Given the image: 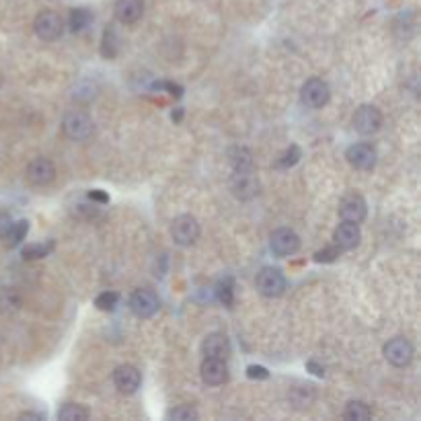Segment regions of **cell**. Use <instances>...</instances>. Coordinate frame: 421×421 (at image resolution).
Returning a JSON list of instances; mask_svg holds the SVG:
<instances>
[{
  "label": "cell",
  "instance_id": "11",
  "mask_svg": "<svg viewBox=\"0 0 421 421\" xmlns=\"http://www.w3.org/2000/svg\"><path fill=\"white\" fill-rule=\"evenodd\" d=\"M345 158L354 169L370 171L376 165V149L372 144H368V142H360V144H354V146L347 149Z\"/></svg>",
  "mask_w": 421,
  "mask_h": 421
},
{
  "label": "cell",
  "instance_id": "5",
  "mask_svg": "<svg viewBox=\"0 0 421 421\" xmlns=\"http://www.w3.org/2000/svg\"><path fill=\"white\" fill-rule=\"evenodd\" d=\"M171 237L173 241L181 244V247H189L198 241L200 237V224L193 216L189 214H183L179 218H175L173 226H171Z\"/></svg>",
  "mask_w": 421,
  "mask_h": 421
},
{
  "label": "cell",
  "instance_id": "7",
  "mask_svg": "<svg viewBox=\"0 0 421 421\" xmlns=\"http://www.w3.org/2000/svg\"><path fill=\"white\" fill-rule=\"evenodd\" d=\"M158 306H160V301H158L156 292L151 288H138L130 298L132 312L140 319H151L152 315L158 310Z\"/></svg>",
  "mask_w": 421,
  "mask_h": 421
},
{
  "label": "cell",
  "instance_id": "6",
  "mask_svg": "<svg viewBox=\"0 0 421 421\" xmlns=\"http://www.w3.org/2000/svg\"><path fill=\"white\" fill-rule=\"evenodd\" d=\"M354 130L361 136H372L380 130L382 125V113L374 105H361L360 109L354 113Z\"/></svg>",
  "mask_w": 421,
  "mask_h": 421
},
{
  "label": "cell",
  "instance_id": "26",
  "mask_svg": "<svg viewBox=\"0 0 421 421\" xmlns=\"http://www.w3.org/2000/svg\"><path fill=\"white\" fill-rule=\"evenodd\" d=\"M27 230H29V222L27 220H19V222H13L8 235H6V244L8 247H17L19 242L27 237Z\"/></svg>",
  "mask_w": 421,
  "mask_h": 421
},
{
  "label": "cell",
  "instance_id": "27",
  "mask_svg": "<svg viewBox=\"0 0 421 421\" xmlns=\"http://www.w3.org/2000/svg\"><path fill=\"white\" fill-rule=\"evenodd\" d=\"M301 156H302V151L298 149V146H290V149H286V151L277 156V160H275V169H290V167H294V165L301 160Z\"/></svg>",
  "mask_w": 421,
  "mask_h": 421
},
{
  "label": "cell",
  "instance_id": "34",
  "mask_svg": "<svg viewBox=\"0 0 421 421\" xmlns=\"http://www.w3.org/2000/svg\"><path fill=\"white\" fill-rule=\"evenodd\" d=\"M89 200L90 202H97V204H107L109 202V195L101 189H92L89 191Z\"/></svg>",
  "mask_w": 421,
  "mask_h": 421
},
{
  "label": "cell",
  "instance_id": "4",
  "mask_svg": "<svg viewBox=\"0 0 421 421\" xmlns=\"http://www.w3.org/2000/svg\"><path fill=\"white\" fill-rule=\"evenodd\" d=\"M33 29L37 33L39 39L43 41H54L58 39L64 31V21L58 13L54 11H43L35 17V23H33Z\"/></svg>",
  "mask_w": 421,
  "mask_h": 421
},
{
  "label": "cell",
  "instance_id": "9",
  "mask_svg": "<svg viewBox=\"0 0 421 421\" xmlns=\"http://www.w3.org/2000/svg\"><path fill=\"white\" fill-rule=\"evenodd\" d=\"M301 249V237L292 228H277L271 235V251L277 257H290L298 253Z\"/></svg>",
  "mask_w": 421,
  "mask_h": 421
},
{
  "label": "cell",
  "instance_id": "33",
  "mask_svg": "<svg viewBox=\"0 0 421 421\" xmlns=\"http://www.w3.org/2000/svg\"><path fill=\"white\" fill-rule=\"evenodd\" d=\"M247 376L253 378V380H265V378L270 376V372H268V368H263V366H249V368H247Z\"/></svg>",
  "mask_w": 421,
  "mask_h": 421
},
{
  "label": "cell",
  "instance_id": "20",
  "mask_svg": "<svg viewBox=\"0 0 421 421\" xmlns=\"http://www.w3.org/2000/svg\"><path fill=\"white\" fill-rule=\"evenodd\" d=\"M21 296L15 288H0V312L13 315L21 308Z\"/></svg>",
  "mask_w": 421,
  "mask_h": 421
},
{
  "label": "cell",
  "instance_id": "23",
  "mask_svg": "<svg viewBox=\"0 0 421 421\" xmlns=\"http://www.w3.org/2000/svg\"><path fill=\"white\" fill-rule=\"evenodd\" d=\"M343 417L347 421H366L372 417V411L368 409L366 403H361V401H352V403H347V407H345V411H343Z\"/></svg>",
  "mask_w": 421,
  "mask_h": 421
},
{
  "label": "cell",
  "instance_id": "22",
  "mask_svg": "<svg viewBox=\"0 0 421 421\" xmlns=\"http://www.w3.org/2000/svg\"><path fill=\"white\" fill-rule=\"evenodd\" d=\"M118 50H120V37H118V33L116 29L109 25L105 33H103V46H101V54L105 56V58H116L118 56Z\"/></svg>",
  "mask_w": 421,
  "mask_h": 421
},
{
  "label": "cell",
  "instance_id": "16",
  "mask_svg": "<svg viewBox=\"0 0 421 421\" xmlns=\"http://www.w3.org/2000/svg\"><path fill=\"white\" fill-rule=\"evenodd\" d=\"M113 13H116V19H118L120 23H123V25H132V23H136V21L142 17V13H144V2H142V0H118Z\"/></svg>",
  "mask_w": 421,
  "mask_h": 421
},
{
  "label": "cell",
  "instance_id": "14",
  "mask_svg": "<svg viewBox=\"0 0 421 421\" xmlns=\"http://www.w3.org/2000/svg\"><path fill=\"white\" fill-rule=\"evenodd\" d=\"M361 233L360 226L354 224V222H345L339 224L333 233V241H335V247H339V251H350V249H356L360 244Z\"/></svg>",
  "mask_w": 421,
  "mask_h": 421
},
{
  "label": "cell",
  "instance_id": "36",
  "mask_svg": "<svg viewBox=\"0 0 421 421\" xmlns=\"http://www.w3.org/2000/svg\"><path fill=\"white\" fill-rule=\"evenodd\" d=\"M19 417H21V420H37V421L46 420V415H41V413H31V411H27V413H21Z\"/></svg>",
  "mask_w": 421,
  "mask_h": 421
},
{
  "label": "cell",
  "instance_id": "12",
  "mask_svg": "<svg viewBox=\"0 0 421 421\" xmlns=\"http://www.w3.org/2000/svg\"><path fill=\"white\" fill-rule=\"evenodd\" d=\"M113 382H116L118 391L123 392V394H134L142 385V376H140L138 368H134L130 364H123L120 368H116Z\"/></svg>",
  "mask_w": 421,
  "mask_h": 421
},
{
  "label": "cell",
  "instance_id": "15",
  "mask_svg": "<svg viewBox=\"0 0 421 421\" xmlns=\"http://www.w3.org/2000/svg\"><path fill=\"white\" fill-rule=\"evenodd\" d=\"M366 202L364 198L358 193H352V195H345L339 204V216L345 220V222H354V224H360L361 220L366 218Z\"/></svg>",
  "mask_w": 421,
  "mask_h": 421
},
{
  "label": "cell",
  "instance_id": "18",
  "mask_svg": "<svg viewBox=\"0 0 421 421\" xmlns=\"http://www.w3.org/2000/svg\"><path fill=\"white\" fill-rule=\"evenodd\" d=\"M230 185H233L235 195L241 198V200H249V198H253V195L259 193V183H257V179L251 175V171L235 173V177H233V183H230Z\"/></svg>",
  "mask_w": 421,
  "mask_h": 421
},
{
  "label": "cell",
  "instance_id": "8",
  "mask_svg": "<svg viewBox=\"0 0 421 421\" xmlns=\"http://www.w3.org/2000/svg\"><path fill=\"white\" fill-rule=\"evenodd\" d=\"M385 358L396 368H405L413 360V345L405 337H394L385 345Z\"/></svg>",
  "mask_w": 421,
  "mask_h": 421
},
{
  "label": "cell",
  "instance_id": "32",
  "mask_svg": "<svg viewBox=\"0 0 421 421\" xmlns=\"http://www.w3.org/2000/svg\"><path fill=\"white\" fill-rule=\"evenodd\" d=\"M13 222H15V220H13V216H11L8 212L0 210V239H6V235H8Z\"/></svg>",
  "mask_w": 421,
  "mask_h": 421
},
{
  "label": "cell",
  "instance_id": "1",
  "mask_svg": "<svg viewBox=\"0 0 421 421\" xmlns=\"http://www.w3.org/2000/svg\"><path fill=\"white\" fill-rule=\"evenodd\" d=\"M62 130L70 140L83 142L92 134V120L89 118V113L81 109H70L62 118Z\"/></svg>",
  "mask_w": 421,
  "mask_h": 421
},
{
  "label": "cell",
  "instance_id": "24",
  "mask_svg": "<svg viewBox=\"0 0 421 421\" xmlns=\"http://www.w3.org/2000/svg\"><path fill=\"white\" fill-rule=\"evenodd\" d=\"M58 420H62V421L89 420V411H87L83 405H76V403H66L60 411H58Z\"/></svg>",
  "mask_w": 421,
  "mask_h": 421
},
{
  "label": "cell",
  "instance_id": "30",
  "mask_svg": "<svg viewBox=\"0 0 421 421\" xmlns=\"http://www.w3.org/2000/svg\"><path fill=\"white\" fill-rule=\"evenodd\" d=\"M216 294H218V301L222 302L224 306H230V304H233V279L220 282Z\"/></svg>",
  "mask_w": 421,
  "mask_h": 421
},
{
  "label": "cell",
  "instance_id": "17",
  "mask_svg": "<svg viewBox=\"0 0 421 421\" xmlns=\"http://www.w3.org/2000/svg\"><path fill=\"white\" fill-rule=\"evenodd\" d=\"M202 350H204V356L206 358H220V360H226L228 354H230V343L226 339V335L222 333H212L204 339L202 343Z\"/></svg>",
  "mask_w": 421,
  "mask_h": 421
},
{
  "label": "cell",
  "instance_id": "21",
  "mask_svg": "<svg viewBox=\"0 0 421 421\" xmlns=\"http://www.w3.org/2000/svg\"><path fill=\"white\" fill-rule=\"evenodd\" d=\"M68 23H70V29L74 31V33H83V31L89 29L90 23H92V13H90L89 8H74L70 13Z\"/></svg>",
  "mask_w": 421,
  "mask_h": 421
},
{
  "label": "cell",
  "instance_id": "29",
  "mask_svg": "<svg viewBox=\"0 0 421 421\" xmlns=\"http://www.w3.org/2000/svg\"><path fill=\"white\" fill-rule=\"evenodd\" d=\"M118 302H120V294H116V292H101L99 296H97V308L99 310H105V312H109V310H113L116 306H118Z\"/></svg>",
  "mask_w": 421,
  "mask_h": 421
},
{
  "label": "cell",
  "instance_id": "3",
  "mask_svg": "<svg viewBox=\"0 0 421 421\" xmlns=\"http://www.w3.org/2000/svg\"><path fill=\"white\" fill-rule=\"evenodd\" d=\"M255 284H257V290L268 298L282 296L284 290H286V277H284L282 270H277V268H263L257 273Z\"/></svg>",
  "mask_w": 421,
  "mask_h": 421
},
{
  "label": "cell",
  "instance_id": "10",
  "mask_svg": "<svg viewBox=\"0 0 421 421\" xmlns=\"http://www.w3.org/2000/svg\"><path fill=\"white\" fill-rule=\"evenodd\" d=\"M27 179L31 185H37V187H46L50 185L52 181L56 179V167L50 158H33L29 165H27Z\"/></svg>",
  "mask_w": 421,
  "mask_h": 421
},
{
  "label": "cell",
  "instance_id": "13",
  "mask_svg": "<svg viewBox=\"0 0 421 421\" xmlns=\"http://www.w3.org/2000/svg\"><path fill=\"white\" fill-rule=\"evenodd\" d=\"M202 380L210 387H220L228 380V366L226 360L220 358H206L202 364Z\"/></svg>",
  "mask_w": 421,
  "mask_h": 421
},
{
  "label": "cell",
  "instance_id": "28",
  "mask_svg": "<svg viewBox=\"0 0 421 421\" xmlns=\"http://www.w3.org/2000/svg\"><path fill=\"white\" fill-rule=\"evenodd\" d=\"M198 411L189 405H181V407H175L167 413V420H175V421H191L198 420Z\"/></svg>",
  "mask_w": 421,
  "mask_h": 421
},
{
  "label": "cell",
  "instance_id": "19",
  "mask_svg": "<svg viewBox=\"0 0 421 421\" xmlns=\"http://www.w3.org/2000/svg\"><path fill=\"white\" fill-rule=\"evenodd\" d=\"M228 160L235 169V173H242V171H251L253 169V154L249 149L242 146H235L228 151Z\"/></svg>",
  "mask_w": 421,
  "mask_h": 421
},
{
  "label": "cell",
  "instance_id": "31",
  "mask_svg": "<svg viewBox=\"0 0 421 421\" xmlns=\"http://www.w3.org/2000/svg\"><path fill=\"white\" fill-rule=\"evenodd\" d=\"M339 257V247H325L323 251L315 253V261L319 263H331Z\"/></svg>",
  "mask_w": 421,
  "mask_h": 421
},
{
  "label": "cell",
  "instance_id": "35",
  "mask_svg": "<svg viewBox=\"0 0 421 421\" xmlns=\"http://www.w3.org/2000/svg\"><path fill=\"white\" fill-rule=\"evenodd\" d=\"M306 368H308L312 374H317V376H323V374H325V368H321L317 361H308V364H306Z\"/></svg>",
  "mask_w": 421,
  "mask_h": 421
},
{
  "label": "cell",
  "instance_id": "2",
  "mask_svg": "<svg viewBox=\"0 0 421 421\" xmlns=\"http://www.w3.org/2000/svg\"><path fill=\"white\" fill-rule=\"evenodd\" d=\"M301 99L302 103L310 109H321L329 103L331 99V90H329V85L321 78H310L304 83V87L301 90Z\"/></svg>",
  "mask_w": 421,
  "mask_h": 421
},
{
  "label": "cell",
  "instance_id": "25",
  "mask_svg": "<svg viewBox=\"0 0 421 421\" xmlns=\"http://www.w3.org/2000/svg\"><path fill=\"white\" fill-rule=\"evenodd\" d=\"M52 251H54V241L35 242V244H27V247L23 249V257L29 259V261H35V259H43V257H48Z\"/></svg>",
  "mask_w": 421,
  "mask_h": 421
}]
</instances>
